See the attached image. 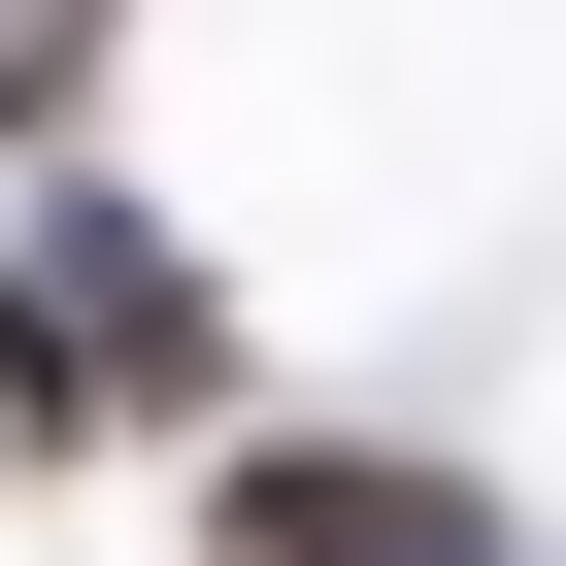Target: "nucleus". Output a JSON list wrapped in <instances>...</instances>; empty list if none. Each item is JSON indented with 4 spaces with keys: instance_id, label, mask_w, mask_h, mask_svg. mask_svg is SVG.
<instances>
[{
    "instance_id": "nucleus-1",
    "label": "nucleus",
    "mask_w": 566,
    "mask_h": 566,
    "mask_svg": "<svg viewBox=\"0 0 566 566\" xmlns=\"http://www.w3.org/2000/svg\"><path fill=\"white\" fill-rule=\"evenodd\" d=\"M0 334H34V367H0V433H200V400H233V334H200V266H167L134 200H67Z\"/></svg>"
},
{
    "instance_id": "nucleus-2",
    "label": "nucleus",
    "mask_w": 566,
    "mask_h": 566,
    "mask_svg": "<svg viewBox=\"0 0 566 566\" xmlns=\"http://www.w3.org/2000/svg\"><path fill=\"white\" fill-rule=\"evenodd\" d=\"M200 566H500V500L400 467V433H233L200 467Z\"/></svg>"
},
{
    "instance_id": "nucleus-3",
    "label": "nucleus",
    "mask_w": 566,
    "mask_h": 566,
    "mask_svg": "<svg viewBox=\"0 0 566 566\" xmlns=\"http://www.w3.org/2000/svg\"><path fill=\"white\" fill-rule=\"evenodd\" d=\"M67 67H101V0H0V134H34V101H67Z\"/></svg>"
}]
</instances>
